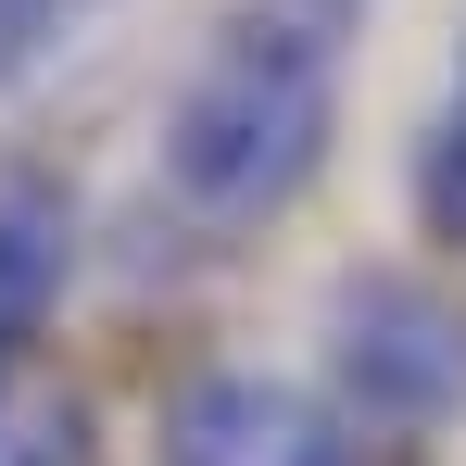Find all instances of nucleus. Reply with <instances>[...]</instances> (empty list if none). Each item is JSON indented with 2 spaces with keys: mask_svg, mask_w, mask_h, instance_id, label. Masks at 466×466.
<instances>
[{
  "mask_svg": "<svg viewBox=\"0 0 466 466\" xmlns=\"http://www.w3.org/2000/svg\"><path fill=\"white\" fill-rule=\"evenodd\" d=\"M366 0H228L152 114V202L189 239H252L303 202L340 152Z\"/></svg>",
  "mask_w": 466,
  "mask_h": 466,
  "instance_id": "f257e3e1",
  "label": "nucleus"
},
{
  "mask_svg": "<svg viewBox=\"0 0 466 466\" xmlns=\"http://www.w3.org/2000/svg\"><path fill=\"white\" fill-rule=\"evenodd\" d=\"M315 340H328V403L390 454L466 429V290L441 265H340Z\"/></svg>",
  "mask_w": 466,
  "mask_h": 466,
  "instance_id": "f03ea898",
  "label": "nucleus"
},
{
  "mask_svg": "<svg viewBox=\"0 0 466 466\" xmlns=\"http://www.w3.org/2000/svg\"><path fill=\"white\" fill-rule=\"evenodd\" d=\"M88 265V202L51 152H0V390L51 366V328Z\"/></svg>",
  "mask_w": 466,
  "mask_h": 466,
  "instance_id": "7ed1b4c3",
  "label": "nucleus"
},
{
  "mask_svg": "<svg viewBox=\"0 0 466 466\" xmlns=\"http://www.w3.org/2000/svg\"><path fill=\"white\" fill-rule=\"evenodd\" d=\"M290 390L265 366H177L152 390V466H278L290 454Z\"/></svg>",
  "mask_w": 466,
  "mask_h": 466,
  "instance_id": "20e7f679",
  "label": "nucleus"
},
{
  "mask_svg": "<svg viewBox=\"0 0 466 466\" xmlns=\"http://www.w3.org/2000/svg\"><path fill=\"white\" fill-rule=\"evenodd\" d=\"M403 202H416V239L441 265H466V38H454V64H441V101H429L416 152H403Z\"/></svg>",
  "mask_w": 466,
  "mask_h": 466,
  "instance_id": "39448f33",
  "label": "nucleus"
},
{
  "mask_svg": "<svg viewBox=\"0 0 466 466\" xmlns=\"http://www.w3.org/2000/svg\"><path fill=\"white\" fill-rule=\"evenodd\" d=\"M0 466H101V416L88 390H64L51 366L0 390Z\"/></svg>",
  "mask_w": 466,
  "mask_h": 466,
  "instance_id": "423d86ee",
  "label": "nucleus"
},
{
  "mask_svg": "<svg viewBox=\"0 0 466 466\" xmlns=\"http://www.w3.org/2000/svg\"><path fill=\"white\" fill-rule=\"evenodd\" d=\"M379 454H390L379 429H353L340 403H315V416H290V454L278 466H379Z\"/></svg>",
  "mask_w": 466,
  "mask_h": 466,
  "instance_id": "0eeeda50",
  "label": "nucleus"
}]
</instances>
